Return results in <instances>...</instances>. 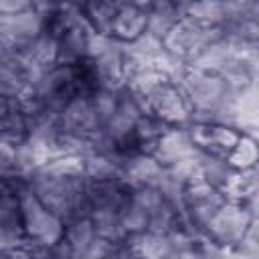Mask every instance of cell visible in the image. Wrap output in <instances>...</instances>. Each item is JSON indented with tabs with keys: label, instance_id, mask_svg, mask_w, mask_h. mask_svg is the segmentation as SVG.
I'll use <instances>...</instances> for the list:
<instances>
[{
	"label": "cell",
	"instance_id": "obj_1",
	"mask_svg": "<svg viewBox=\"0 0 259 259\" xmlns=\"http://www.w3.org/2000/svg\"><path fill=\"white\" fill-rule=\"evenodd\" d=\"M28 188L32 194L65 223L79 214H89L87 206V178L83 174H61L38 168L28 174Z\"/></svg>",
	"mask_w": 259,
	"mask_h": 259
},
{
	"label": "cell",
	"instance_id": "obj_2",
	"mask_svg": "<svg viewBox=\"0 0 259 259\" xmlns=\"http://www.w3.org/2000/svg\"><path fill=\"white\" fill-rule=\"evenodd\" d=\"M20 229L30 255H51V247L63 239L65 221L51 212L26 186L20 194Z\"/></svg>",
	"mask_w": 259,
	"mask_h": 259
},
{
	"label": "cell",
	"instance_id": "obj_3",
	"mask_svg": "<svg viewBox=\"0 0 259 259\" xmlns=\"http://www.w3.org/2000/svg\"><path fill=\"white\" fill-rule=\"evenodd\" d=\"M255 208H257V198L247 202H237L227 198L204 227V237L212 245L221 247L225 253H231V249L243 239L247 229L257 221Z\"/></svg>",
	"mask_w": 259,
	"mask_h": 259
},
{
	"label": "cell",
	"instance_id": "obj_4",
	"mask_svg": "<svg viewBox=\"0 0 259 259\" xmlns=\"http://www.w3.org/2000/svg\"><path fill=\"white\" fill-rule=\"evenodd\" d=\"M225 34L223 26H206L188 14H182L160 38L162 53L170 59L186 63L208 42L221 38Z\"/></svg>",
	"mask_w": 259,
	"mask_h": 259
},
{
	"label": "cell",
	"instance_id": "obj_5",
	"mask_svg": "<svg viewBox=\"0 0 259 259\" xmlns=\"http://www.w3.org/2000/svg\"><path fill=\"white\" fill-rule=\"evenodd\" d=\"M227 196L208 184L204 178H196L182 188V219L196 233L204 235V227L221 208Z\"/></svg>",
	"mask_w": 259,
	"mask_h": 259
},
{
	"label": "cell",
	"instance_id": "obj_6",
	"mask_svg": "<svg viewBox=\"0 0 259 259\" xmlns=\"http://www.w3.org/2000/svg\"><path fill=\"white\" fill-rule=\"evenodd\" d=\"M144 103H146V111H150L152 115H156L170 127L186 125L192 115V105L184 89L180 87V83L170 81V79L156 85L144 97Z\"/></svg>",
	"mask_w": 259,
	"mask_h": 259
},
{
	"label": "cell",
	"instance_id": "obj_7",
	"mask_svg": "<svg viewBox=\"0 0 259 259\" xmlns=\"http://www.w3.org/2000/svg\"><path fill=\"white\" fill-rule=\"evenodd\" d=\"M93 32L83 20V16H77L71 20L57 36V63H79L89 57Z\"/></svg>",
	"mask_w": 259,
	"mask_h": 259
},
{
	"label": "cell",
	"instance_id": "obj_8",
	"mask_svg": "<svg viewBox=\"0 0 259 259\" xmlns=\"http://www.w3.org/2000/svg\"><path fill=\"white\" fill-rule=\"evenodd\" d=\"M164 174V166L146 152H127L123 154V168H121V180L134 188L144 184H158Z\"/></svg>",
	"mask_w": 259,
	"mask_h": 259
},
{
	"label": "cell",
	"instance_id": "obj_9",
	"mask_svg": "<svg viewBox=\"0 0 259 259\" xmlns=\"http://www.w3.org/2000/svg\"><path fill=\"white\" fill-rule=\"evenodd\" d=\"M123 168V152H87L83 156V176L89 182H107V180H121Z\"/></svg>",
	"mask_w": 259,
	"mask_h": 259
},
{
	"label": "cell",
	"instance_id": "obj_10",
	"mask_svg": "<svg viewBox=\"0 0 259 259\" xmlns=\"http://www.w3.org/2000/svg\"><path fill=\"white\" fill-rule=\"evenodd\" d=\"M130 198V186L123 180L89 182L87 180V206L91 210H119Z\"/></svg>",
	"mask_w": 259,
	"mask_h": 259
},
{
	"label": "cell",
	"instance_id": "obj_11",
	"mask_svg": "<svg viewBox=\"0 0 259 259\" xmlns=\"http://www.w3.org/2000/svg\"><path fill=\"white\" fill-rule=\"evenodd\" d=\"M198 150L194 148V144L190 142L188 134L184 132V127H168L160 140L156 142L152 156L162 164V166H170L182 158H188L192 154H196Z\"/></svg>",
	"mask_w": 259,
	"mask_h": 259
},
{
	"label": "cell",
	"instance_id": "obj_12",
	"mask_svg": "<svg viewBox=\"0 0 259 259\" xmlns=\"http://www.w3.org/2000/svg\"><path fill=\"white\" fill-rule=\"evenodd\" d=\"M148 32V12L136 6H117L111 38L127 45Z\"/></svg>",
	"mask_w": 259,
	"mask_h": 259
},
{
	"label": "cell",
	"instance_id": "obj_13",
	"mask_svg": "<svg viewBox=\"0 0 259 259\" xmlns=\"http://www.w3.org/2000/svg\"><path fill=\"white\" fill-rule=\"evenodd\" d=\"M95 237H97L95 227H93V221L89 214H79L65 223L63 241L69 245L73 257H85V253Z\"/></svg>",
	"mask_w": 259,
	"mask_h": 259
},
{
	"label": "cell",
	"instance_id": "obj_14",
	"mask_svg": "<svg viewBox=\"0 0 259 259\" xmlns=\"http://www.w3.org/2000/svg\"><path fill=\"white\" fill-rule=\"evenodd\" d=\"M117 6L111 0H87L81 8V16L97 36H111Z\"/></svg>",
	"mask_w": 259,
	"mask_h": 259
},
{
	"label": "cell",
	"instance_id": "obj_15",
	"mask_svg": "<svg viewBox=\"0 0 259 259\" xmlns=\"http://www.w3.org/2000/svg\"><path fill=\"white\" fill-rule=\"evenodd\" d=\"M89 217L93 221L97 237H101L109 243H115V245H119L127 239V233L119 219V210H91Z\"/></svg>",
	"mask_w": 259,
	"mask_h": 259
},
{
	"label": "cell",
	"instance_id": "obj_16",
	"mask_svg": "<svg viewBox=\"0 0 259 259\" xmlns=\"http://www.w3.org/2000/svg\"><path fill=\"white\" fill-rule=\"evenodd\" d=\"M227 160L237 170H245V168L257 166V138H255V134L243 132L239 142L235 144V148L229 152Z\"/></svg>",
	"mask_w": 259,
	"mask_h": 259
},
{
	"label": "cell",
	"instance_id": "obj_17",
	"mask_svg": "<svg viewBox=\"0 0 259 259\" xmlns=\"http://www.w3.org/2000/svg\"><path fill=\"white\" fill-rule=\"evenodd\" d=\"M0 255H24L28 257L26 251V237L20 227L8 225L0 221Z\"/></svg>",
	"mask_w": 259,
	"mask_h": 259
},
{
	"label": "cell",
	"instance_id": "obj_18",
	"mask_svg": "<svg viewBox=\"0 0 259 259\" xmlns=\"http://www.w3.org/2000/svg\"><path fill=\"white\" fill-rule=\"evenodd\" d=\"M119 219H121V225L127 235H140V233L148 231V212L144 208H140L138 204H134L130 198L119 208Z\"/></svg>",
	"mask_w": 259,
	"mask_h": 259
},
{
	"label": "cell",
	"instance_id": "obj_19",
	"mask_svg": "<svg viewBox=\"0 0 259 259\" xmlns=\"http://www.w3.org/2000/svg\"><path fill=\"white\" fill-rule=\"evenodd\" d=\"M192 2H194V0H170V4L178 10V14H186V10L190 8Z\"/></svg>",
	"mask_w": 259,
	"mask_h": 259
}]
</instances>
